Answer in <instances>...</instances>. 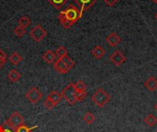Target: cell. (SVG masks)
Listing matches in <instances>:
<instances>
[{"mask_svg": "<svg viewBox=\"0 0 157 132\" xmlns=\"http://www.w3.org/2000/svg\"><path fill=\"white\" fill-rule=\"evenodd\" d=\"M82 15L83 14L76 6L70 4L59 13L58 19L64 28H69L82 17Z\"/></svg>", "mask_w": 157, "mask_h": 132, "instance_id": "obj_1", "label": "cell"}, {"mask_svg": "<svg viewBox=\"0 0 157 132\" xmlns=\"http://www.w3.org/2000/svg\"><path fill=\"white\" fill-rule=\"evenodd\" d=\"M63 98H64V100L71 106H74L75 103L82 101L86 95H79L75 86H74V83H70L68 84L61 92Z\"/></svg>", "mask_w": 157, "mask_h": 132, "instance_id": "obj_2", "label": "cell"}, {"mask_svg": "<svg viewBox=\"0 0 157 132\" xmlns=\"http://www.w3.org/2000/svg\"><path fill=\"white\" fill-rule=\"evenodd\" d=\"M91 100L93 101V103H95L97 107L101 108L110 100V96L102 88H98L91 96Z\"/></svg>", "mask_w": 157, "mask_h": 132, "instance_id": "obj_3", "label": "cell"}, {"mask_svg": "<svg viewBox=\"0 0 157 132\" xmlns=\"http://www.w3.org/2000/svg\"><path fill=\"white\" fill-rule=\"evenodd\" d=\"M23 123H24V119L17 111L13 112L12 115L9 117V119H6L5 122L6 126H7L12 130H15L18 126H20Z\"/></svg>", "mask_w": 157, "mask_h": 132, "instance_id": "obj_4", "label": "cell"}, {"mask_svg": "<svg viewBox=\"0 0 157 132\" xmlns=\"http://www.w3.org/2000/svg\"><path fill=\"white\" fill-rule=\"evenodd\" d=\"M47 35V31L40 26L36 25L29 32V36L37 42H40Z\"/></svg>", "mask_w": 157, "mask_h": 132, "instance_id": "obj_5", "label": "cell"}, {"mask_svg": "<svg viewBox=\"0 0 157 132\" xmlns=\"http://www.w3.org/2000/svg\"><path fill=\"white\" fill-rule=\"evenodd\" d=\"M25 96L31 104L34 105V104H37L38 102H40V100L42 98V94L37 87L33 86L26 93Z\"/></svg>", "mask_w": 157, "mask_h": 132, "instance_id": "obj_6", "label": "cell"}, {"mask_svg": "<svg viewBox=\"0 0 157 132\" xmlns=\"http://www.w3.org/2000/svg\"><path fill=\"white\" fill-rule=\"evenodd\" d=\"M109 61H110L115 66H121L122 63L125 62L126 57L124 56V54H123L121 51L117 50V51H115L109 56Z\"/></svg>", "mask_w": 157, "mask_h": 132, "instance_id": "obj_7", "label": "cell"}, {"mask_svg": "<svg viewBox=\"0 0 157 132\" xmlns=\"http://www.w3.org/2000/svg\"><path fill=\"white\" fill-rule=\"evenodd\" d=\"M53 68L55 69V71L61 74H67L70 69L67 67V65L63 62V61L62 60V58L56 59V61L53 63Z\"/></svg>", "mask_w": 157, "mask_h": 132, "instance_id": "obj_8", "label": "cell"}, {"mask_svg": "<svg viewBox=\"0 0 157 132\" xmlns=\"http://www.w3.org/2000/svg\"><path fill=\"white\" fill-rule=\"evenodd\" d=\"M98 0H74V2L78 6V8L80 9L81 13L88 10Z\"/></svg>", "mask_w": 157, "mask_h": 132, "instance_id": "obj_9", "label": "cell"}, {"mask_svg": "<svg viewBox=\"0 0 157 132\" xmlns=\"http://www.w3.org/2000/svg\"><path fill=\"white\" fill-rule=\"evenodd\" d=\"M52 105L53 107H56L63 99V96H62V94L57 92V91H52L50 92V94L47 96L46 97Z\"/></svg>", "mask_w": 157, "mask_h": 132, "instance_id": "obj_10", "label": "cell"}, {"mask_svg": "<svg viewBox=\"0 0 157 132\" xmlns=\"http://www.w3.org/2000/svg\"><path fill=\"white\" fill-rule=\"evenodd\" d=\"M106 41L110 47H116L121 41V39L118 34H116L115 32H112V33H110L109 35L107 36Z\"/></svg>", "mask_w": 157, "mask_h": 132, "instance_id": "obj_11", "label": "cell"}, {"mask_svg": "<svg viewBox=\"0 0 157 132\" xmlns=\"http://www.w3.org/2000/svg\"><path fill=\"white\" fill-rule=\"evenodd\" d=\"M145 88L150 92H155L157 89V80L154 76H150L145 82H144Z\"/></svg>", "mask_w": 157, "mask_h": 132, "instance_id": "obj_12", "label": "cell"}, {"mask_svg": "<svg viewBox=\"0 0 157 132\" xmlns=\"http://www.w3.org/2000/svg\"><path fill=\"white\" fill-rule=\"evenodd\" d=\"M42 60L46 63L52 64V63H54V62L56 61V55L53 51H52L51 50H48L42 54Z\"/></svg>", "mask_w": 157, "mask_h": 132, "instance_id": "obj_13", "label": "cell"}, {"mask_svg": "<svg viewBox=\"0 0 157 132\" xmlns=\"http://www.w3.org/2000/svg\"><path fill=\"white\" fill-rule=\"evenodd\" d=\"M74 86L79 95H86V85L83 81L78 80L77 82L74 83Z\"/></svg>", "mask_w": 157, "mask_h": 132, "instance_id": "obj_14", "label": "cell"}, {"mask_svg": "<svg viewBox=\"0 0 157 132\" xmlns=\"http://www.w3.org/2000/svg\"><path fill=\"white\" fill-rule=\"evenodd\" d=\"M91 54L96 58V59H101L104 55H105V50L100 46V45H97L92 51H91Z\"/></svg>", "mask_w": 157, "mask_h": 132, "instance_id": "obj_15", "label": "cell"}, {"mask_svg": "<svg viewBox=\"0 0 157 132\" xmlns=\"http://www.w3.org/2000/svg\"><path fill=\"white\" fill-rule=\"evenodd\" d=\"M20 77H21V74H19V72L18 71H17L16 69H12V70H10L9 71V73H8V74H7V78L9 79V81L10 82H12V83H16V82H17L19 79H20Z\"/></svg>", "mask_w": 157, "mask_h": 132, "instance_id": "obj_16", "label": "cell"}, {"mask_svg": "<svg viewBox=\"0 0 157 132\" xmlns=\"http://www.w3.org/2000/svg\"><path fill=\"white\" fill-rule=\"evenodd\" d=\"M8 60H9V62H10L13 65L16 66V65H17V64L22 61V57L18 54V52L14 51V52H12V53L10 54Z\"/></svg>", "mask_w": 157, "mask_h": 132, "instance_id": "obj_17", "label": "cell"}, {"mask_svg": "<svg viewBox=\"0 0 157 132\" xmlns=\"http://www.w3.org/2000/svg\"><path fill=\"white\" fill-rule=\"evenodd\" d=\"M48 2L56 9H60L68 2V0H48Z\"/></svg>", "mask_w": 157, "mask_h": 132, "instance_id": "obj_18", "label": "cell"}, {"mask_svg": "<svg viewBox=\"0 0 157 132\" xmlns=\"http://www.w3.org/2000/svg\"><path fill=\"white\" fill-rule=\"evenodd\" d=\"M17 23H18V26L26 28L27 27H29L30 25V19L27 16H22L18 18Z\"/></svg>", "mask_w": 157, "mask_h": 132, "instance_id": "obj_19", "label": "cell"}, {"mask_svg": "<svg viewBox=\"0 0 157 132\" xmlns=\"http://www.w3.org/2000/svg\"><path fill=\"white\" fill-rule=\"evenodd\" d=\"M144 122L149 126V127H154L157 123L156 117L153 114H149L145 119H144Z\"/></svg>", "mask_w": 157, "mask_h": 132, "instance_id": "obj_20", "label": "cell"}, {"mask_svg": "<svg viewBox=\"0 0 157 132\" xmlns=\"http://www.w3.org/2000/svg\"><path fill=\"white\" fill-rule=\"evenodd\" d=\"M54 53H55L56 57L63 58V57H64V56H66V55L68 54V51H67V50H66L65 47H63V46H59V47L56 49V51H55Z\"/></svg>", "mask_w": 157, "mask_h": 132, "instance_id": "obj_21", "label": "cell"}, {"mask_svg": "<svg viewBox=\"0 0 157 132\" xmlns=\"http://www.w3.org/2000/svg\"><path fill=\"white\" fill-rule=\"evenodd\" d=\"M39 127L38 126H34V127H32V128H29V127H27L26 125H24V124H21L20 126H18L14 131L15 132H31L33 130H35V129H38Z\"/></svg>", "mask_w": 157, "mask_h": 132, "instance_id": "obj_22", "label": "cell"}, {"mask_svg": "<svg viewBox=\"0 0 157 132\" xmlns=\"http://www.w3.org/2000/svg\"><path fill=\"white\" fill-rule=\"evenodd\" d=\"M95 119H96L95 116H94L92 113H90V112H86V113L85 114L84 118H83V120H84L86 124H88V125L92 124V123L95 121Z\"/></svg>", "mask_w": 157, "mask_h": 132, "instance_id": "obj_23", "label": "cell"}, {"mask_svg": "<svg viewBox=\"0 0 157 132\" xmlns=\"http://www.w3.org/2000/svg\"><path fill=\"white\" fill-rule=\"evenodd\" d=\"M14 34L17 37V38H21L22 36H24L26 34V28H22L20 26H17L14 28L13 30Z\"/></svg>", "mask_w": 157, "mask_h": 132, "instance_id": "obj_24", "label": "cell"}, {"mask_svg": "<svg viewBox=\"0 0 157 132\" xmlns=\"http://www.w3.org/2000/svg\"><path fill=\"white\" fill-rule=\"evenodd\" d=\"M62 60L63 61V62L67 65V67L71 70L74 66H75V61H73L68 55H66V56H64V57H63L62 58Z\"/></svg>", "mask_w": 157, "mask_h": 132, "instance_id": "obj_25", "label": "cell"}, {"mask_svg": "<svg viewBox=\"0 0 157 132\" xmlns=\"http://www.w3.org/2000/svg\"><path fill=\"white\" fill-rule=\"evenodd\" d=\"M43 106H44L47 109H52V107H53V105H52V104L48 99H47V98L45 99V101H44V103H43Z\"/></svg>", "mask_w": 157, "mask_h": 132, "instance_id": "obj_26", "label": "cell"}, {"mask_svg": "<svg viewBox=\"0 0 157 132\" xmlns=\"http://www.w3.org/2000/svg\"><path fill=\"white\" fill-rule=\"evenodd\" d=\"M105 2V4L109 6H113L115 4H117L119 2V0H103Z\"/></svg>", "mask_w": 157, "mask_h": 132, "instance_id": "obj_27", "label": "cell"}, {"mask_svg": "<svg viewBox=\"0 0 157 132\" xmlns=\"http://www.w3.org/2000/svg\"><path fill=\"white\" fill-rule=\"evenodd\" d=\"M0 130H1V132H13L11 129H9L7 126H6L5 123L0 126Z\"/></svg>", "mask_w": 157, "mask_h": 132, "instance_id": "obj_28", "label": "cell"}, {"mask_svg": "<svg viewBox=\"0 0 157 132\" xmlns=\"http://www.w3.org/2000/svg\"><path fill=\"white\" fill-rule=\"evenodd\" d=\"M0 60L5 62H6V54L2 49H0Z\"/></svg>", "mask_w": 157, "mask_h": 132, "instance_id": "obj_29", "label": "cell"}, {"mask_svg": "<svg viewBox=\"0 0 157 132\" xmlns=\"http://www.w3.org/2000/svg\"><path fill=\"white\" fill-rule=\"evenodd\" d=\"M5 63H6L5 62H3V61H1V60H0V69H2V68L4 67Z\"/></svg>", "mask_w": 157, "mask_h": 132, "instance_id": "obj_30", "label": "cell"}, {"mask_svg": "<svg viewBox=\"0 0 157 132\" xmlns=\"http://www.w3.org/2000/svg\"><path fill=\"white\" fill-rule=\"evenodd\" d=\"M153 3H155V4H157V0H151Z\"/></svg>", "mask_w": 157, "mask_h": 132, "instance_id": "obj_31", "label": "cell"}, {"mask_svg": "<svg viewBox=\"0 0 157 132\" xmlns=\"http://www.w3.org/2000/svg\"><path fill=\"white\" fill-rule=\"evenodd\" d=\"M155 111L157 112V102H156V104H155Z\"/></svg>", "mask_w": 157, "mask_h": 132, "instance_id": "obj_32", "label": "cell"}, {"mask_svg": "<svg viewBox=\"0 0 157 132\" xmlns=\"http://www.w3.org/2000/svg\"><path fill=\"white\" fill-rule=\"evenodd\" d=\"M155 19H156V21H157V13L155 14Z\"/></svg>", "mask_w": 157, "mask_h": 132, "instance_id": "obj_33", "label": "cell"}, {"mask_svg": "<svg viewBox=\"0 0 157 132\" xmlns=\"http://www.w3.org/2000/svg\"><path fill=\"white\" fill-rule=\"evenodd\" d=\"M0 132H1V130H0Z\"/></svg>", "mask_w": 157, "mask_h": 132, "instance_id": "obj_34", "label": "cell"}, {"mask_svg": "<svg viewBox=\"0 0 157 132\" xmlns=\"http://www.w3.org/2000/svg\"><path fill=\"white\" fill-rule=\"evenodd\" d=\"M155 132H157V130H156V131H155Z\"/></svg>", "mask_w": 157, "mask_h": 132, "instance_id": "obj_35", "label": "cell"}]
</instances>
